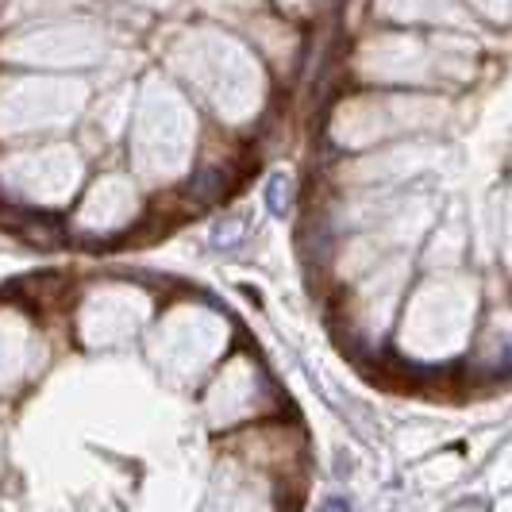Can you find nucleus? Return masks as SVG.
<instances>
[{
	"label": "nucleus",
	"mask_w": 512,
	"mask_h": 512,
	"mask_svg": "<svg viewBox=\"0 0 512 512\" xmlns=\"http://www.w3.org/2000/svg\"><path fill=\"white\" fill-rule=\"evenodd\" d=\"M316 512H351V505H347L343 497H328V501H324V505H320Z\"/></svg>",
	"instance_id": "2"
},
{
	"label": "nucleus",
	"mask_w": 512,
	"mask_h": 512,
	"mask_svg": "<svg viewBox=\"0 0 512 512\" xmlns=\"http://www.w3.org/2000/svg\"><path fill=\"white\" fill-rule=\"evenodd\" d=\"M266 205L274 208L278 216L285 212V178H274L270 185H266Z\"/></svg>",
	"instance_id": "1"
}]
</instances>
